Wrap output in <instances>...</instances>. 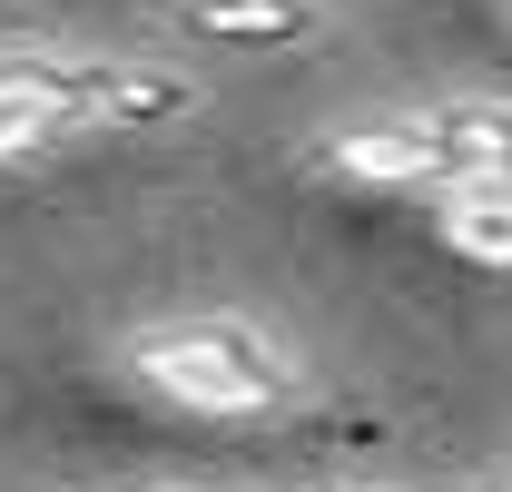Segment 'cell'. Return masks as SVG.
I'll list each match as a JSON object with an SVG mask.
<instances>
[{"label":"cell","mask_w":512,"mask_h":492,"mask_svg":"<svg viewBox=\"0 0 512 492\" xmlns=\"http://www.w3.org/2000/svg\"><path fill=\"white\" fill-rule=\"evenodd\" d=\"M325 158H335V178H365V187H453V158H444V138H434L424 109H394V119L345 128Z\"/></svg>","instance_id":"obj_3"},{"label":"cell","mask_w":512,"mask_h":492,"mask_svg":"<svg viewBox=\"0 0 512 492\" xmlns=\"http://www.w3.org/2000/svg\"><path fill=\"white\" fill-rule=\"evenodd\" d=\"M79 128H99V60L60 50H0V158L60 148Z\"/></svg>","instance_id":"obj_2"},{"label":"cell","mask_w":512,"mask_h":492,"mask_svg":"<svg viewBox=\"0 0 512 492\" xmlns=\"http://www.w3.org/2000/svg\"><path fill=\"white\" fill-rule=\"evenodd\" d=\"M503 492H512V483H503Z\"/></svg>","instance_id":"obj_9"},{"label":"cell","mask_w":512,"mask_h":492,"mask_svg":"<svg viewBox=\"0 0 512 492\" xmlns=\"http://www.w3.org/2000/svg\"><path fill=\"white\" fill-rule=\"evenodd\" d=\"M345 492H394V483H345Z\"/></svg>","instance_id":"obj_8"},{"label":"cell","mask_w":512,"mask_h":492,"mask_svg":"<svg viewBox=\"0 0 512 492\" xmlns=\"http://www.w3.org/2000/svg\"><path fill=\"white\" fill-rule=\"evenodd\" d=\"M178 20L217 50H306L325 30L316 0H178Z\"/></svg>","instance_id":"obj_5"},{"label":"cell","mask_w":512,"mask_h":492,"mask_svg":"<svg viewBox=\"0 0 512 492\" xmlns=\"http://www.w3.org/2000/svg\"><path fill=\"white\" fill-rule=\"evenodd\" d=\"M128 374L158 394V404H188V414H217V424H247V414H276L296 394V355L247 325V315H178V325H148L128 335Z\"/></svg>","instance_id":"obj_1"},{"label":"cell","mask_w":512,"mask_h":492,"mask_svg":"<svg viewBox=\"0 0 512 492\" xmlns=\"http://www.w3.org/2000/svg\"><path fill=\"white\" fill-rule=\"evenodd\" d=\"M424 119L453 158V187L463 178H512V99H424Z\"/></svg>","instance_id":"obj_6"},{"label":"cell","mask_w":512,"mask_h":492,"mask_svg":"<svg viewBox=\"0 0 512 492\" xmlns=\"http://www.w3.org/2000/svg\"><path fill=\"white\" fill-rule=\"evenodd\" d=\"M434 227L473 266H512V178H463L434 197Z\"/></svg>","instance_id":"obj_7"},{"label":"cell","mask_w":512,"mask_h":492,"mask_svg":"<svg viewBox=\"0 0 512 492\" xmlns=\"http://www.w3.org/2000/svg\"><path fill=\"white\" fill-rule=\"evenodd\" d=\"M197 119V79L158 60H99V128L109 138H158V128Z\"/></svg>","instance_id":"obj_4"}]
</instances>
